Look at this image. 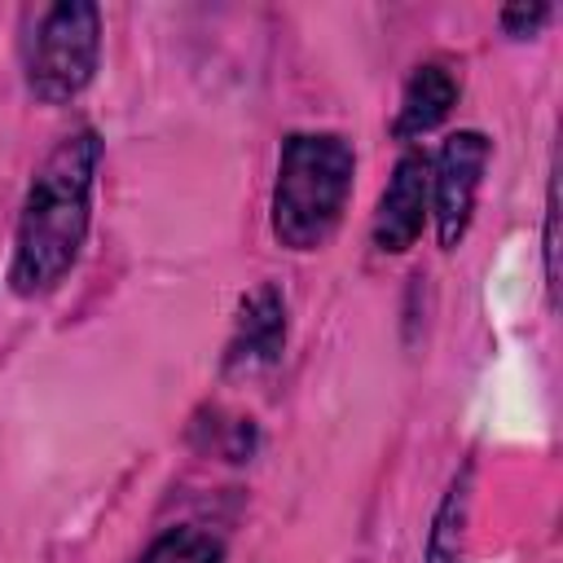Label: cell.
Listing matches in <instances>:
<instances>
[{
    "label": "cell",
    "instance_id": "obj_4",
    "mask_svg": "<svg viewBox=\"0 0 563 563\" xmlns=\"http://www.w3.org/2000/svg\"><path fill=\"white\" fill-rule=\"evenodd\" d=\"M488 167V136L466 128L440 141L435 167H431V207H435V233L440 246L453 251L475 216V198H479V180Z\"/></svg>",
    "mask_w": 563,
    "mask_h": 563
},
{
    "label": "cell",
    "instance_id": "obj_3",
    "mask_svg": "<svg viewBox=\"0 0 563 563\" xmlns=\"http://www.w3.org/2000/svg\"><path fill=\"white\" fill-rule=\"evenodd\" d=\"M101 53V13L88 0H57L35 18L26 40V88L57 106L88 88Z\"/></svg>",
    "mask_w": 563,
    "mask_h": 563
},
{
    "label": "cell",
    "instance_id": "obj_8",
    "mask_svg": "<svg viewBox=\"0 0 563 563\" xmlns=\"http://www.w3.org/2000/svg\"><path fill=\"white\" fill-rule=\"evenodd\" d=\"M462 528H466V479L444 493V501L431 519L422 563H462Z\"/></svg>",
    "mask_w": 563,
    "mask_h": 563
},
{
    "label": "cell",
    "instance_id": "obj_7",
    "mask_svg": "<svg viewBox=\"0 0 563 563\" xmlns=\"http://www.w3.org/2000/svg\"><path fill=\"white\" fill-rule=\"evenodd\" d=\"M457 106V75L444 66V62H422L409 84H405V97H400V119H396V132L400 136H422L431 132L435 123H444V114Z\"/></svg>",
    "mask_w": 563,
    "mask_h": 563
},
{
    "label": "cell",
    "instance_id": "obj_9",
    "mask_svg": "<svg viewBox=\"0 0 563 563\" xmlns=\"http://www.w3.org/2000/svg\"><path fill=\"white\" fill-rule=\"evenodd\" d=\"M141 563H224V545L202 528H172L145 550Z\"/></svg>",
    "mask_w": 563,
    "mask_h": 563
},
{
    "label": "cell",
    "instance_id": "obj_2",
    "mask_svg": "<svg viewBox=\"0 0 563 563\" xmlns=\"http://www.w3.org/2000/svg\"><path fill=\"white\" fill-rule=\"evenodd\" d=\"M356 154L334 132H295L277 154L273 180V238L286 251H317L334 238L347 194H352Z\"/></svg>",
    "mask_w": 563,
    "mask_h": 563
},
{
    "label": "cell",
    "instance_id": "obj_6",
    "mask_svg": "<svg viewBox=\"0 0 563 563\" xmlns=\"http://www.w3.org/2000/svg\"><path fill=\"white\" fill-rule=\"evenodd\" d=\"M282 339H286V312H282V299L277 290L260 286L255 295L242 299V312H238V334H233V347H229V365L233 369H255V365H268L277 352H282Z\"/></svg>",
    "mask_w": 563,
    "mask_h": 563
},
{
    "label": "cell",
    "instance_id": "obj_5",
    "mask_svg": "<svg viewBox=\"0 0 563 563\" xmlns=\"http://www.w3.org/2000/svg\"><path fill=\"white\" fill-rule=\"evenodd\" d=\"M427 198H431V167L422 154H405L374 211V246L383 255H400L422 238Z\"/></svg>",
    "mask_w": 563,
    "mask_h": 563
},
{
    "label": "cell",
    "instance_id": "obj_1",
    "mask_svg": "<svg viewBox=\"0 0 563 563\" xmlns=\"http://www.w3.org/2000/svg\"><path fill=\"white\" fill-rule=\"evenodd\" d=\"M97 163H101V141L92 128H79L62 136L57 150L35 172L13 238V264H9L13 295L22 299L44 295L75 268L92 220Z\"/></svg>",
    "mask_w": 563,
    "mask_h": 563
},
{
    "label": "cell",
    "instance_id": "obj_10",
    "mask_svg": "<svg viewBox=\"0 0 563 563\" xmlns=\"http://www.w3.org/2000/svg\"><path fill=\"white\" fill-rule=\"evenodd\" d=\"M545 18H550V9H545V4H515V9H506V13H501V26H506L510 35H537Z\"/></svg>",
    "mask_w": 563,
    "mask_h": 563
}]
</instances>
